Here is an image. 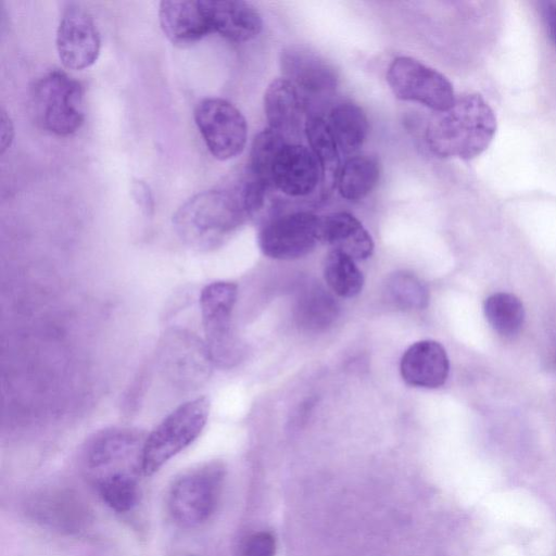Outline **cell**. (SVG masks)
I'll list each match as a JSON object with an SVG mask.
<instances>
[{
    "label": "cell",
    "instance_id": "cell-1",
    "mask_svg": "<svg viewBox=\"0 0 556 556\" xmlns=\"http://www.w3.org/2000/svg\"><path fill=\"white\" fill-rule=\"evenodd\" d=\"M497 123L493 109L479 93L455 98L446 110L435 112L426 129V141L439 157L471 160L491 144Z\"/></svg>",
    "mask_w": 556,
    "mask_h": 556
},
{
    "label": "cell",
    "instance_id": "cell-2",
    "mask_svg": "<svg viewBox=\"0 0 556 556\" xmlns=\"http://www.w3.org/2000/svg\"><path fill=\"white\" fill-rule=\"evenodd\" d=\"M249 216L240 180L228 189L194 194L178 207L173 225L188 247L210 251L220 245Z\"/></svg>",
    "mask_w": 556,
    "mask_h": 556
},
{
    "label": "cell",
    "instance_id": "cell-3",
    "mask_svg": "<svg viewBox=\"0 0 556 556\" xmlns=\"http://www.w3.org/2000/svg\"><path fill=\"white\" fill-rule=\"evenodd\" d=\"M210 415V400L199 396L169 413L146 437L141 470L152 476L170 458L193 443L203 431Z\"/></svg>",
    "mask_w": 556,
    "mask_h": 556
},
{
    "label": "cell",
    "instance_id": "cell-4",
    "mask_svg": "<svg viewBox=\"0 0 556 556\" xmlns=\"http://www.w3.org/2000/svg\"><path fill=\"white\" fill-rule=\"evenodd\" d=\"M33 106L38 124L56 136L76 132L84 123V90L79 81L54 70L37 80Z\"/></svg>",
    "mask_w": 556,
    "mask_h": 556
},
{
    "label": "cell",
    "instance_id": "cell-5",
    "mask_svg": "<svg viewBox=\"0 0 556 556\" xmlns=\"http://www.w3.org/2000/svg\"><path fill=\"white\" fill-rule=\"evenodd\" d=\"M237 294L236 283L214 281L200 295L205 348L212 363L220 367L233 366L242 354L241 343L231 324Z\"/></svg>",
    "mask_w": 556,
    "mask_h": 556
},
{
    "label": "cell",
    "instance_id": "cell-6",
    "mask_svg": "<svg viewBox=\"0 0 556 556\" xmlns=\"http://www.w3.org/2000/svg\"><path fill=\"white\" fill-rule=\"evenodd\" d=\"M224 467L214 462L191 469L177 478L168 492V509L184 527H195L214 513L220 494Z\"/></svg>",
    "mask_w": 556,
    "mask_h": 556
},
{
    "label": "cell",
    "instance_id": "cell-7",
    "mask_svg": "<svg viewBox=\"0 0 556 556\" xmlns=\"http://www.w3.org/2000/svg\"><path fill=\"white\" fill-rule=\"evenodd\" d=\"M146 438L129 428H111L96 434L84 452V465L94 483L119 475L137 476L141 470Z\"/></svg>",
    "mask_w": 556,
    "mask_h": 556
},
{
    "label": "cell",
    "instance_id": "cell-8",
    "mask_svg": "<svg viewBox=\"0 0 556 556\" xmlns=\"http://www.w3.org/2000/svg\"><path fill=\"white\" fill-rule=\"evenodd\" d=\"M387 81L397 99L418 102L435 112L448 109L456 98L453 85L443 74L409 56L391 62Z\"/></svg>",
    "mask_w": 556,
    "mask_h": 556
},
{
    "label": "cell",
    "instance_id": "cell-9",
    "mask_svg": "<svg viewBox=\"0 0 556 556\" xmlns=\"http://www.w3.org/2000/svg\"><path fill=\"white\" fill-rule=\"evenodd\" d=\"M194 122L210 153L219 161L239 155L247 143L248 125L229 101L206 98L194 110Z\"/></svg>",
    "mask_w": 556,
    "mask_h": 556
},
{
    "label": "cell",
    "instance_id": "cell-10",
    "mask_svg": "<svg viewBox=\"0 0 556 556\" xmlns=\"http://www.w3.org/2000/svg\"><path fill=\"white\" fill-rule=\"evenodd\" d=\"M257 242L263 254L270 258H300L320 242V217L295 212L273 218L260 229Z\"/></svg>",
    "mask_w": 556,
    "mask_h": 556
},
{
    "label": "cell",
    "instance_id": "cell-11",
    "mask_svg": "<svg viewBox=\"0 0 556 556\" xmlns=\"http://www.w3.org/2000/svg\"><path fill=\"white\" fill-rule=\"evenodd\" d=\"M283 78L293 85L303 102L330 96L338 85L334 66L319 53L302 46H289L281 51Z\"/></svg>",
    "mask_w": 556,
    "mask_h": 556
},
{
    "label": "cell",
    "instance_id": "cell-12",
    "mask_svg": "<svg viewBox=\"0 0 556 556\" xmlns=\"http://www.w3.org/2000/svg\"><path fill=\"white\" fill-rule=\"evenodd\" d=\"M56 51L68 70L90 67L99 58L100 34L92 16L79 5H70L59 22L55 38Z\"/></svg>",
    "mask_w": 556,
    "mask_h": 556
},
{
    "label": "cell",
    "instance_id": "cell-13",
    "mask_svg": "<svg viewBox=\"0 0 556 556\" xmlns=\"http://www.w3.org/2000/svg\"><path fill=\"white\" fill-rule=\"evenodd\" d=\"M26 506L36 522L60 532L77 533L90 522L88 506L68 490L41 491L33 495Z\"/></svg>",
    "mask_w": 556,
    "mask_h": 556
},
{
    "label": "cell",
    "instance_id": "cell-14",
    "mask_svg": "<svg viewBox=\"0 0 556 556\" xmlns=\"http://www.w3.org/2000/svg\"><path fill=\"white\" fill-rule=\"evenodd\" d=\"M271 179L274 188L282 193L303 197L315 190L321 169L311 149L287 142L275 159Z\"/></svg>",
    "mask_w": 556,
    "mask_h": 556
},
{
    "label": "cell",
    "instance_id": "cell-15",
    "mask_svg": "<svg viewBox=\"0 0 556 556\" xmlns=\"http://www.w3.org/2000/svg\"><path fill=\"white\" fill-rule=\"evenodd\" d=\"M159 20L164 35L176 46L192 45L212 33L204 0L162 1Z\"/></svg>",
    "mask_w": 556,
    "mask_h": 556
},
{
    "label": "cell",
    "instance_id": "cell-16",
    "mask_svg": "<svg viewBox=\"0 0 556 556\" xmlns=\"http://www.w3.org/2000/svg\"><path fill=\"white\" fill-rule=\"evenodd\" d=\"M400 371L403 380L409 386L439 388L445 383L450 371L445 349L433 340L415 342L404 352Z\"/></svg>",
    "mask_w": 556,
    "mask_h": 556
},
{
    "label": "cell",
    "instance_id": "cell-17",
    "mask_svg": "<svg viewBox=\"0 0 556 556\" xmlns=\"http://www.w3.org/2000/svg\"><path fill=\"white\" fill-rule=\"evenodd\" d=\"M212 33L237 42L255 38L262 30L258 11L249 2L239 0H204Z\"/></svg>",
    "mask_w": 556,
    "mask_h": 556
},
{
    "label": "cell",
    "instance_id": "cell-18",
    "mask_svg": "<svg viewBox=\"0 0 556 556\" xmlns=\"http://www.w3.org/2000/svg\"><path fill=\"white\" fill-rule=\"evenodd\" d=\"M320 242L356 260L368 258L374 241L363 224L352 214L336 212L320 217Z\"/></svg>",
    "mask_w": 556,
    "mask_h": 556
},
{
    "label": "cell",
    "instance_id": "cell-19",
    "mask_svg": "<svg viewBox=\"0 0 556 556\" xmlns=\"http://www.w3.org/2000/svg\"><path fill=\"white\" fill-rule=\"evenodd\" d=\"M304 102L287 79L273 80L264 94V111L269 128L285 138L295 135L302 121Z\"/></svg>",
    "mask_w": 556,
    "mask_h": 556
},
{
    "label": "cell",
    "instance_id": "cell-20",
    "mask_svg": "<svg viewBox=\"0 0 556 556\" xmlns=\"http://www.w3.org/2000/svg\"><path fill=\"white\" fill-rule=\"evenodd\" d=\"M327 123L338 149L345 154L359 150L367 138V116L355 103L344 102L333 106Z\"/></svg>",
    "mask_w": 556,
    "mask_h": 556
},
{
    "label": "cell",
    "instance_id": "cell-21",
    "mask_svg": "<svg viewBox=\"0 0 556 556\" xmlns=\"http://www.w3.org/2000/svg\"><path fill=\"white\" fill-rule=\"evenodd\" d=\"M304 129L311 150L319 163L324 187L330 190L337 184L340 172L338 146L328 123L319 115H308L304 123Z\"/></svg>",
    "mask_w": 556,
    "mask_h": 556
},
{
    "label": "cell",
    "instance_id": "cell-22",
    "mask_svg": "<svg viewBox=\"0 0 556 556\" xmlns=\"http://www.w3.org/2000/svg\"><path fill=\"white\" fill-rule=\"evenodd\" d=\"M338 312L336 299L323 287L312 285L300 293L294 307V318L301 328L319 331L332 324Z\"/></svg>",
    "mask_w": 556,
    "mask_h": 556
},
{
    "label": "cell",
    "instance_id": "cell-23",
    "mask_svg": "<svg viewBox=\"0 0 556 556\" xmlns=\"http://www.w3.org/2000/svg\"><path fill=\"white\" fill-rule=\"evenodd\" d=\"M379 176L380 169L376 159L369 155L350 157L339 172V193L349 201H359L374 190Z\"/></svg>",
    "mask_w": 556,
    "mask_h": 556
},
{
    "label": "cell",
    "instance_id": "cell-24",
    "mask_svg": "<svg viewBox=\"0 0 556 556\" xmlns=\"http://www.w3.org/2000/svg\"><path fill=\"white\" fill-rule=\"evenodd\" d=\"M324 277L329 289L342 298L361 293L364 276L355 261L346 254L330 250L324 262Z\"/></svg>",
    "mask_w": 556,
    "mask_h": 556
},
{
    "label": "cell",
    "instance_id": "cell-25",
    "mask_svg": "<svg viewBox=\"0 0 556 556\" xmlns=\"http://www.w3.org/2000/svg\"><path fill=\"white\" fill-rule=\"evenodd\" d=\"M484 316L494 331L503 337L519 332L525 320V308L520 299L511 293L497 292L484 301Z\"/></svg>",
    "mask_w": 556,
    "mask_h": 556
},
{
    "label": "cell",
    "instance_id": "cell-26",
    "mask_svg": "<svg viewBox=\"0 0 556 556\" xmlns=\"http://www.w3.org/2000/svg\"><path fill=\"white\" fill-rule=\"evenodd\" d=\"M286 143V138L269 127L253 140L248 173L269 189L274 188L271 175L275 159Z\"/></svg>",
    "mask_w": 556,
    "mask_h": 556
},
{
    "label": "cell",
    "instance_id": "cell-27",
    "mask_svg": "<svg viewBox=\"0 0 556 556\" xmlns=\"http://www.w3.org/2000/svg\"><path fill=\"white\" fill-rule=\"evenodd\" d=\"M387 294L402 309H422L429 293L425 285L412 273L396 271L387 282Z\"/></svg>",
    "mask_w": 556,
    "mask_h": 556
},
{
    "label": "cell",
    "instance_id": "cell-28",
    "mask_svg": "<svg viewBox=\"0 0 556 556\" xmlns=\"http://www.w3.org/2000/svg\"><path fill=\"white\" fill-rule=\"evenodd\" d=\"M103 502L117 513H127L138 502L139 489L135 475H119L94 483Z\"/></svg>",
    "mask_w": 556,
    "mask_h": 556
},
{
    "label": "cell",
    "instance_id": "cell-29",
    "mask_svg": "<svg viewBox=\"0 0 556 556\" xmlns=\"http://www.w3.org/2000/svg\"><path fill=\"white\" fill-rule=\"evenodd\" d=\"M275 549L274 536L268 532H258L247 540L241 556H275Z\"/></svg>",
    "mask_w": 556,
    "mask_h": 556
},
{
    "label": "cell",
    "instance_id": "cell-30",
    "mask_svg": "<svg viewBox=\"0 0 556 556\" xmlns=\"http://www.w3.org/2000/svg\"><path fill=\"white\" fill-rule=\"evenodd\" d=\"M131 193L136 203L141 207V210H143L146 213H149L153 210V197L149 186L146 182L141 180H136L132 182Z\"/></svg>",
    "mask_w": 556,
    "mask_h": 556
},
{
    "label": "cell",
    "instance_id": "cell-31",
    "mask_svg": "<svg viewBox=\"0 0 556 556\" xmlns=\"http://www.w3.org/2000/svg\"><path fill=\"white\" fill-rule=\"evenodd\" d=\"M1 153H3L11 144L13 140V125L10 119V116L7 114L4 110L1 111Z\"/></svg>",
    "mask_w": 556,
    "mask_h": 556
},
{
    "label": "cell",
    "instance_id": "cell-32",
    "mask_svg": "<svg viewBox=\"0 0 556 556\" xmlns=\"http://www.w3.org/2000/svg\"><path fill=\"white\" fill-rule=\"evenodd\" d=\"M544 18L549 38L556 48V1L547 2L546 7L544 8Z\"/></svg>",
    "mask_w": 556,
    "mask_h": 556
},
{
    "label": "cell",
    "instance_id": "cell-33",
    "mask_svg": "<svg viewBox=\"0 0 556 556\" xmlns=\"http://www.w3.org/2000/svg\"><path fill=\"white\" fill-rule=\"evenodd\" d=\"M181 556H194V555H191V554H187V555H181Z\"/></svg>",
    "mask_w": 556,
    "mask_h": 556
}]
</instances>
